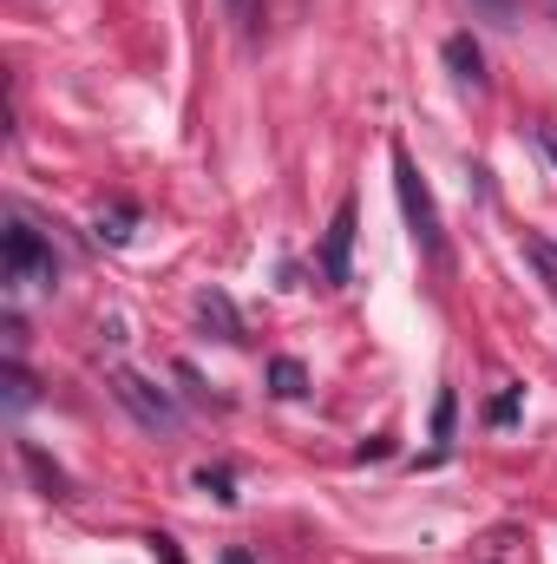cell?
I'll return each instance as SVG.
<instances>
[{"label":"cell","mask_w":557,"mask_h":564,"mask_svg":"<svg viewBox=\"0 0 557 564\" xmlns=\"http://www.w3.org/2000/svg\"><path fill=\"white\" fill-rule=\"evenodd\" d=\"M394 191H401V210H407V230H414L419 257L446 270V224H439V204H433V191H426V177L414 171V158H407V144H394Z\"/></svg>","instance_id":"obj_1"},{"label":"cell","mask_w":557,"mask_h":564,"mask_svg":"<svg viewBox=\"0 0 557 564\" xmlns=\"http://www.w3.org/2000/svg\"><path fill=\"white\" fill-rule=\"evenodd\" d=\"M0 263H7V282H13V289H53V282H59L53 243H40V230H26V224H7Z\"/></svg>","instance_id":"obj_2"},{"label":"cell","mask_w":557,"mask_h":564,"mask_svg":"<svg viewBox=\"0 0 557 564\" xmlns=\"http://www.w3.org/2000/svg\"><path fill=\"white\" fill-rule=\"evenodd\" d=\"M112 394H119V408L139 426H151V433H177V426H184L177 401H171L164 388H151L144 375H132V368H112Z\"/></svg>","instance_id":"obj_3"},{"label":"cell","mask_w":557,"mask_h":564,"mask_svg":"<svg viewBox=\"0 0 557 564\" xmlns=\"http://www.w3.org/2000/svg\"><path fill=\"white\" fill-rule=\"evenodd\" d=\"M321 282H328V289H348V282H354V197H341L335 217H328V237H321Z\"/></svg>","instance_id":"obj_4"},{"label":"cell","mask_w":557,"mask_h":564,"mask_svg":"<svg viewBox=\"0 0 557 564\" xmlns=\"http://www.w3.org/2000/svg\"><path fill=\"white\" fill-rule=\"evenodd\" d=\"M197 322H204L217 341H250V335H243V315H237V302H230L223 289H204V295H197Z\"/></svg>","instance_id":"obj_5"},{"label":"cell","mask_w":557,"mask_h":564,"mask_svg":"<svg viewBox=\"0 0 557 564\" xmlns=\"http://www.w3.org/2000/svg\"><path fill=\"white\" fill-rule=\"evenodd\" d=\"M439 53H446V66H452V79H459V86L485 93V53H479V40H472V33H452Z\"/></svg>","instance_id":"obj_6"},{"label":"cell","mask_w":557,"mask_h":564,"mask_svg":"<svg viewBox=\"0 0 557 564\" xmlns=\"http://www.w3.org/2000/svg\"><path fill=\"white\" fill-rule=\"evenodd\" d=\"M20 466L33 473V486H40L46 499H73V479H66V473H59V466H53V459L33 446V440H20Z\"/></svg>","instance_id":"obj_7"},{"label":"cell","mask_w":557,"mask_h":564,"mask_svg":"<svg viewBox=\"0 0 557 564\" xmlns=\"http://www.w3.org/2000/svg\"><path fill=\"white\" fill-rule=\"evenodd\" d=\"M132 230H139V204H106V210L92 217V237H99V243H112V250H119V243H132Z\"/></svg>","instance_id":"obj_8"},{"label":"cell","mask_w":557,"mask_h":564,"mask_svg":"<svg viewBox=\"0 0 557 564\" xmlns=\"http://www.w3.org/2000/svg\"><path fill=\"white\" fill-rule=\"evenodd\" d=\"M270 394H282V401H302V394H308V368H302L295 355H276V361H270Z\"/></svg>","instance_id":"obj_9"},{"label":"cell","mask_w":557,"mask_h":564,"mask_svg":"<svg viewBox=\"0 0 557 564\" xmlns=\"http://www.w3.org/2000/svg\"><path fill=\"white\" fill-rule=\"evenodd\" d=\"M0 388H7V414H26L33 408V375L7 355V368H0Z\"/></svg>","instance_id":"obj_10"},{"label":"cell","mask_w":557,"mask_h":564,"mask_svg":"<svg viewBox=\"0 0 557 564\" xmlns=\"http://www.w3.org/2000/svg\"><path fill=\"white\" fill-rule=\"evenodd\" d=\"M452 426H459V394L439 388V401H433V446H439V453L452 446Z\"/></svg>","instance_id":"obj_11"},{"label":"cell","mask_w":557,"mask_h":564,"mask_svg":"<svg viewBox=\"0 0 557 564\" xmlns=\"http://www.w3.org/2000/svg\"><path fill=\"white\" fill-rule=\"evenodd\" d=\"M197 492H210L217 506H237V479L223 466H197Z\"/></svg>","instance_id":"obj_12"},{"label":"cell","mask_w":557,"mask_h":564,"mask_svg":"<svg viewBox=\"0 0 557 564\" xmlns=\"http://www.w3.org/2000/svg\"><path fill=\"white\" fill-rule=\"evenodd\" d=\"M525 257H532V270L551 282V295H557V243L551 237H525Z\"/></svg>","instance_id":"obj_13"},{"label":"cell","mask_w":557,"mask_h":564,"mask_svg":"<svg viewBox=\"0 0 557 564\" xmlns=\"http://www.w3.org/2000/svg\"><path fill=\"white\" fill-rule=\"evenodd\" d=\"M492 26H518V0H472Z\"/></svg>","instance_id":"obj_14"},{"label":"cell","mask_w":557,"mask_h":564,"mask_svg":"<svg viewBox=\"0 0 557 564\" xmlns=\"http://www.w3.org/2000/svg\"><path fill=\"white\" fill-rule=\"evenodd\" d=\"M485 414H492V426L518 421V388H512V394H499V401H492V408H485Z\"/></svg>","instance_id":"obj_15"},{"label":"cell","mask_w":557,"mask_h":564,"mask_svg":"<svg viewBox=\"0 0 557 564\" xmlns=\"http://www.w3.org/2000/svg\"><path fill=\"white\" fill-rule=\"evenodd\" d=\"M532 132H538V144H545V151H551V164H557V126H545V119H538V126H532Z\"/></svg>","instance_id":"obj_16"},{"label":"cell","mask_w":557,"mask_h":564,"mask_svg":"<svg viewBox=\"0 0 557 564\" xmlns=\"http://www.w3.org/2000/svg\"><path fill=\"white\" fill-rule=\"evenodd\" d=\"M151 552H157V558H164V564H184V552H177L171 539H151Z\"/></svg>","instance_id":"obj_17"},{"label":"cell","mask_w":557,"mask_h":564,"mask_svg":"<svg viewBox=\"0 0 557 564\" xmlns=\"http://www.w3.org/2000/svg\"><path fill=\"white\" fill-rule=\"evenodd\" d=\"M223 564H256V558H250L243 545H230V552H223Z\"/></svg>","instance_id":"obj_18"},{"label":"cell","mask_w":557,"mask_h":564,"mask_svg":"<svg viewBox=\"0 0 557 564\" xmlns=\"http://www.w3.org/2000/svg\"><path fill=\"white\" fill-rule=\"evenodd\" d=\"M230 7H237V13H250V0H230Z\"/></svg>","instance_id":"obj_19"}]
</instances>
